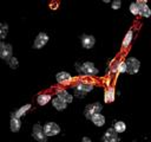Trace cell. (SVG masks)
Masks as SVG:
<instances>
[{"label":"cell","instance_id":"cell-24","mask_svg":"<svg viewBox=\"0 0 151 142\" xmlns=\"http://www.w3.org/2000/svg\"><path fill=\"white\" fill-rule=\"evenodd\" d=\"M129 8H130V12H131L133 15H139V6H138L137 2H132Z\"/></svg>","mask_w":151,"mask_h":142},{"label":"cell","instance_id":"cell-21","mask_svg":"<svg viewBox=\"0 0 151 142\" xmlns=\"http://www.w3.org/2000/svg\"><path fill=\"white\" fill-rule=\"evenodd\" d=\"M127 71V67H126V62L125 60H120L116 64V72L117 73H124Z\"/></svg>","mask_w":151,"mask_h":142},{"label":"cell","instance_id":"cell-9","mask_svg":"<svg viewBox=\"0 0 151 142\" xmlns=\"http://www.w3.org/2000/svg\"><path fill=\"white\" fill-rule=\"evenodd\" d=\"M103 141H104V142H118V141H119L118 133L114 130L113 127L109 128V129L105 131V134H104V136H103Z\"/></svg>","mask_w":151,"mask_h":142},{"label":"cell","instance_id":"cell-6","mask_svg":"<svg viewBox=\"0 0 151 142\" xmlns=\"http://www.w3.org/2000/svg\"><path fill=\"white\" fill-rule=\"evenodd\" d=\"M0 57L6 62L13 57V47L11 44H6L4 41L0 43Z\"/></svg>","mask_w":151,"mask_h":142},{"label":"cell","instance_id":"cell-27","mask_svg":"<svg viewBox=\"0 0 151 142\" xmlns=\"http://www.w3.org/2000/svg\"><path fill=\"white\" fill-rule=\"evenodd\" d=\"M81 141H83V142H92V141H91V138H90V137H87V136H84V137L81 138Z\"/></svg>","mask_w":151,"mask_h":142},{"label":"cell","instance_id":"cell-13","mask_svg":"<svg viewBox=\"0 0 151 142\" xmlns=\"http://www.w3.org/2000/svg\"><path fill=\"white\" fill-rule=\"evenodd\" d=\"M55 79L59 84H68L72 80V76H71V73H68L66 71H60L55 75Z\"/></svg>","mask_w":151,"mask_h":142},{"label":"cell","instance_id":"cell-5","mask_svg":"<svg viewBox=\"0 0 151 142\" xmlns=\"http://www.w3.org/2000/svg\"><path fill=\"white\" fill-rule=\"evenodd\" d=\"M126 67H127V73L129 75H136L138 71H139V67H140V62L134 58V57H129L126 60Z\"/></svg>","mask_w":151,"mask_h":142},{"label":"cell","instance_id":"cell-4","mask_svg":"<svg viewBox=\"0 0 151 142\" xmlns=\"http://www.w3.org/2000/svg\"><path fill=\"white\" fill-rule=\"evenodd\" d=\"M32 136L37 142H47V136L44 131V127L35 123L32 128Z\"/></svg>","mask_w":151,"mask_h":142},{"label":"cell","instance_id":"cell-23","mask_svg":"<svg viewBox=\"0 0 151 142\" xmlns=\"http://www.w3.org/2000/svg\"><path fill=\"white\" fill-rule=\"evenodd\" d=\"M7 33H8V25L5 22L0 24V39L4 40L7 36Z\"/></svg>","mask_w":151,"mask_h":142},{"label":"cell","instance_id":"cell-3","mask_svg":"<svg viewBox=\"0 0 151 142\" xmlns=\"http://www.w3.org/2000/svg\"><path fill=\"white\" fill-rule=\"evenodd\" d=\"M79 71L85 76H97L99 73V70L92 62H84L79 66Z\"/></svg>","mask_w":151,"mask_h":142},{"label":"cell","instance_id":"cell-26","mask_svg":"<svg viewBox=\"0 0 151 142\" xmlns=\"http://www.w3.org/2000/svg\"><path fill=\"white\" fill-rule=\"evenodd\" d=\"M120 5H122V1H120V0H114V1L111 2L112 9H119V8H120Z\"/></svg>","mask_w":151,"mask_h":142},{"label":"cell","instance_id":"cell-1","mask_svg":"<svg viewBox=\"0 0 151 142\" xmlns=\"http://www.w3.org/2000/svg\"><path fill=\"white\" fill-rule=\"evenodd\" d=\"M93 83H90V82H86V80H80L78 83H76V85L73 86V92H74V96L78 97V98H83L86 93L91 92L93 90Z\"/></svg>","mask_w":151,"mask_h":142},{"label":"cell","instance_id":"cell-11","mask_svg":"<svg viewBox=\"0 0 151 142\" xmlns=\"http://www.w3.org/2000/svg\"><path fill=\"white\" fill-rule=\"evenodd\" d=\"M136 2H137L138 6H139V15H142V17H144V18L151 17V9H150V7L147 6V4H146L145 0H138V1H136Z\"/></svg>","mask_w":151,"mask_h":142},{"label":"cell","instance_id":"cell-22","mask_svg":"<svg viewBox=\"0 0 151 142\" xmlns=\"http://www.w3.org/2000/svg\"><path fill=\"white\" fill-rule=\"evenodd\" d=\"M113 128H114V130H116L118 134H119V133H124V131L126 130V124H125V122H123V121H118V122L114 123Z\"/></svg>","mask_w":151,"mask_h":142},{"label":"cell","instance_id":"cell-19","mask_svg":"<svg viewBox=\"0 0 151 142\" xmlns=\"http://www.w3.org/2000/svg\"><path fill=\"white\" fill-rule=\"evenodd\" d=\"M91 122H92L96 127H103V125L105 124V117H104V115L98 114V115H96V116H93V117L91 118Z\"/></svg>","mask_w":151,"mask_h":142},{"label":"cell","instance_id":"cell-20","mask_svg":"<svg viewBox=\"0 0 151 142\" xmlns=\"http://www.w3.org/2000/svg\"><path fill=\"white\" fill-rule=\"evenodd\" d=\"M31 109V104H25V105H22L21 108H19L18 110H15L12 115H14L15 117H18V118H20V117H22L28 110Z\"/></svg>","mask_w":151,"mask_h":142},{"label":"cell","instance_id":"cell-25","mask_svg":"<svg viewBox=\"0 0 151 142\" xmlns=\"http://www.w3.org/2000/svg\"><path fill=\"white\" fill-rule=\"evenodd\" d=\"M7 64L9 65L11 69H17V66H18V59L15 57H12L9 60H7Z\"/></svg>","mask_w":151,"mask_h":142},{"label":"cell","instance_id":"cell-15","mask_svg":"<svg viewBox=\"0 0 151 142\" xmlns=\"http://www.w3.org/2000/svg\"><path fill=\"white\" fill-rule=\"evenodd\" d=\"M114 95H116L114 88L113 86H109L104 92V102L105 103H112L114 101V97H116Z\"/></svg>","mask_w":151,"mask_h":142},{"label":"cell","instance_id":"cell-12","mask_svg":"<svg viewBox=\"0 0 151 142\" xmlns=\"http://www.w3.org/2000/svg\"><path fill=\"white\" fill-rule=\"evenodd\" d=\"M55 95H57V97H59L60 99H63L64 102H66L67 104L68 103H72V101H73V95H71L67 90H65V89H57L55 90Z\"/></svg>","mask_w":151,"mask_h":142},{"label":"cell","instance_id":"cell-7","mask_svg":"<svg viewBox=\"0 0 151 142\" xmlns=\"http://www.w3.org/2000/svg\"><path fill=\"white\" fill-rule=\"evenodd\" d=\"M42 127H44V131H45V134H46L47 137L48 136H55L61 130L60 129V125L58 123H55V122H47Z\"/></svg>","mask_w":151,"mask_h":142},{"label":"cell","instance_id":"cell-14","mask_svg":"<svg viewBox=\"0 0 151 142\" xmlns=\"http://www.w3.org/2000/svg\"><path fill=\"white\" fill-rule=\"evenodd\" d=\"M21 128V121L20 118L15 117L14 115H11V120H9V129L12 133H17L19 131Z\"/></svg>","mask_w":151,"mask_h":142},{"label":"cell","instance_id":"cell-10","mask_svg":"<svg viewBox=\"0 0 151 142\" xmlns=\"http://www.w3.org/2000/svg\"><path fill=\"white\" fill-rule=\"evenodd\" d=\"M80 41H81V46L84 49H92L96 44V38L91 34H83L80 37Z\"/></svg>","mask_w":151,"mask_h":142},{"label":"cell","instance_id":"cell-17","mask_svg":"<svg viewBox=\"0 0 151 142\" xmlns=\"http://www.w3.org/2000/svg\"><path fill=\"white\" fill-rule=\"evenodd\" d=\"M53 98H52V96L50 95V93H46V92H44V93H40V95H38V97H37V103L39 104V105H46L50 101H52Z\"/></svg>","mask_w":151,"mask_h":142},{"label":"cell","instance_id":"cell-16","mask_svg":"<svg viewBox=\"0 0 151 142\" xmlns=\"http://www.w3.org/2000/svg\"><path fill=\"white\" fill-rule=\"evenodd\" d=\"M52 105H53V108H54V109H57L58 111H61V110L66 109L67 103H66V102H64L63 99H60L59 97H57V96H55V97L52 99Z\"/></svg>","mask_w":151,"mask_h":142},{"label":"cell","instance_id":"cell-18","mask_svg":"<svg viewBox=\"0 0 151 142\" xmlns=\"http://www.w3.org/2000/svg\"><path fill=\"white\" fill-rule=\"evenodd\" d=\"M132 38H133V31L132 30H129L125 34V37L123 38V41H122V47L123 49H127L132 41Z\"/></svg>","mask_w":151,"mask_h":142},{"label":"cell","instance_id":"cell-2","mask_svg":"<svg viewBox=\"0 0 151 142\" xmlns=\"http://www.w3.org/2000/svg\"><path fill=\"white\" fill-rule=\"evenodd\" d=\"M101 109H103V105H101L99 102H94V103L88 104V105L85 108V110H84V115H85V117H86L87 120H91L93 116L100 114Z\"/></svg>","mask_w":151,"mask_h":142},{"label":"cell","instance_id":"cell-8","mask_svg":"<svg viewBox=\"0 0 151 142\" xmlns=\"http://www.w3.org/2000/svg\"><path fill=\"white\" fill-rule=\"evenodd\" d=\"M48 39H50V37H48L45 32H40V33H38V36L35 37V39H34V41H33V47L37 49V50L42 49V47L47 44Z\"/></svg>","mask_w":151,"mask_h":142}]
</instances>
